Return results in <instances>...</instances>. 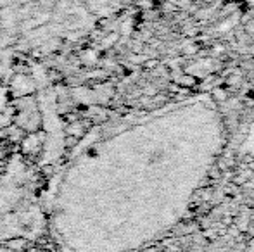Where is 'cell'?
<instances>
[{"instance_id":"1","label":"cell","mask_w":254,"mask_h":252,"mask_svg":"<svg viewBox=\"0 0 254 252\" xmlns=\"http://www.w3.org/2000/svg\"><path fill=\"white\" fill-rule=\"evenodd\" d=\"M44 226V212L37 197V182L21 162L0 176V242L35 237Z\"/></svg>"},{"instance_id":"2","label":"cell","mask_w":254,"mask_h":252,"mask_svg":"<svg viewBox=\"0 0 254 252\" xmlns=\"http://www.w3.org/2000/svg\"><path fill=\"white\" fill-rule=\"evenodd\" d=\"M251 233H253V235H254V221L251 223Z\"/></svg>"}]
</instances>
